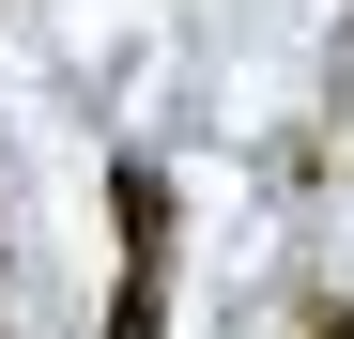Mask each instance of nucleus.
<instances>
[{
    "label": "nucleus",
    "instance_id": "3",
    "mask_svg": "<svg viewBox=\"0 0 354 339\" xmlns=\"http://www.w3.org/2000/svg\"><path fill=\"white\" fill-rule=\"evenodd\" d=\"M292 339H354V309H308V324H292Z\"/></svg>",
    "mask_w": 354,
    "mask_h": 339
},
{
    "label": "nucleus",
    "instance_id": "1",
    "mask_svg": "<svg viewBox=\"0 0 354 339\" xmlns=\"http://www.w3.org/2000/svg\"><path fill=\"white\" fill-rule=\"evenodd\" d=\"M108 232H124V262H169V170H154V154L108 170Z\"/></svg>",
    "mask_w": 354,
    "mask_h": 339
},
{
    "label": "nucleus",
    "instance_id": "2",
    "mask_svg": "<svg viewBox=\"0 0 354 339\" xmlns=\"http://www.w3.org/2000/svg\"><path fill=\"white\" fill-rule=\"evenodd\" d=\"M93 339H169V262H124V277H108Z\"/></svg>",
    "mask_w": 354,
    "mask_h": 339
}]
</instances>
